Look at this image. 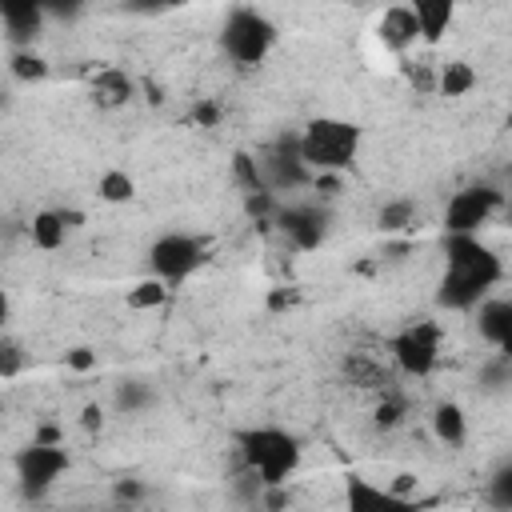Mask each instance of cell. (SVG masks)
I'll list each match as a JSON object with an SVG mask.
<instances>
[{"mask_svg": "<svg viewBox=\"0 0 512 512\" xmlns=\"http://www.w3.org/2000/svg\"><path fill=\"white\" fill-rule=\"evenodd\" d=\"M504 280V260L480 240V232H448L444 236V268L436 280V308L472 312L484 296Z\"/></svg>", "mask_w": 512, "mask_h": 512, "instance_id": "1", "label": "cell"}, {"mask_svg": "<svg viewBox=\"0 0 512 512\" xmlns=\"http://www.w3.org/2000/svg\"><path fill=\"white\" fill-rule=\"evenodd\" d=\"M232 452L240 472L256 488H288V480L304 464V444L296 432L276 424H248L232 432Z\"/></svg>", "mask_w": 512, "mask_h": 512, "instance_id": "2", "label": "cell"}, {"mask_svg": "<svg viewBox=\"0 0 512 512\" xmlns=\"http://www.w3.org/2000/svg\"><path fill=\"white\" fill-rule=\"evenodd\" d=\"M360 148H364V128L344 116H312L296 136V152L312 168V176L348 172L360 160Z\"/></svg>", "mask_w": 512, "mask_h": 512, "instance_id": "3", "label": "cell"}, {"mask_svg": "<svg viewBox=\"0 0 512 512\" xmlns=\"http://www.w3.org/2000/svg\"><path fill=\"white\" fill-rule=\"evenodd\" d=\"M276 40H280V28L272 24L268 12H260L252 4H236L220 24V52L236 68H260L272 56Z\"/></svg>", "mask_w": 512, "mask_h": 512, "instance_id": "4", "label": "cell"}, {"mask_svg": "<svg viewBox=\"0 0 512 512\" xmlns=\"http://www.w3.org/2000/svg\"><path fill=\"white\" fill-rule=\"evenodd\" d=\"M388 356H392L400 376H412V380L432 376L440 356H444V328H440V320L416 316V320L400 324L392 332V340H388Z\"/></svg>", "mask_w": 512, "mask_h": 512, "instance_id": "5", "label": "cell"}, {"mask_svg": "<svg viewBox=\"0 0 512 512\" xmlns=\"http://www.w3.org/2000/svg\"><path fill=\"white\" fill-rule=\"evenodd\" d=\"M212 260V240L204 232H160L148 244V276L164 284H184Z\"/></svg>", "mask_w": 512, "mask_h": 512, "instance_id": "6", "label": "cell"}, {"mask_svg": "<svg viewBox=\"0 0 512 512\" xmlns=\"http://www.w3.org/2000/svg\"><path fill=\"white\" fill-rule=\"evenodd\" d=\"M68 468H72V460H68V452H64L60 440H32V444H24V448L12 456L16 484H20V492H24L28 500H44Z\"/></svg>", "mask_w": 512, "mask_h": 512, "instance_id": "7", "label": "cell"}, {"mask_svg": "<svg viewBox=\"0 0 512 512\" xmlns=\"http://www.w3.org/2000/svg\"><path fill=\"white\" fill-rule=\"evenodd\" d=\"M252 160H256V172H260V180H264V188H268L272 196H280V192H296V188L312 184V168L300 160V152H296V136H280V140L256 148Z\"/></svg>", "mask_w": 512, "mask_h": 512, "instance_id": "8", "label": "cell"}, {"mask_svg": "<svg viewBox=\"0 0 512 512\" xmlns=\"http://www.w3.org/2000/svg\"><path fill=\"white\" fill-rule=\"evenodd\" d=\"M500 192L492 184H468L460 192L448 196L444 208V236L448 232H480L496 212H500Z\"/></svg>", "mask_w": 512, "mask_h": 512, "instance_id": "9", "label": "cell"}, {"mask_svg": "<svg viewBox=\"0 0 512 512\" xmlns=\"http://www.w3.org/2000/svg\"><path fill=\"white\" fill-rule=\"evenodd\" d=\"M80 224H84V212H76V208H40L28 220V236L40 252H60Z\"/></svg>", "mask_w": 512, "mask_h": 512, "instance_id": "10", "label": "cell"}, {"mask_svg": "<svg viewBox=\"0 0 512 512\" xmlns=\"http://www.w3.org/2000/svg\"><path fill=\"white\" fill-rule=\"evenodd\" d=\"M376 40H380L388 52H396V56H408V52L420 44L416 16L408 12L404 0H396V4H388V8L380 12V20H376Z\"/></svg>", "mask_w": 512, "mask_h": 512, "instance_id": "11", "label": "cell"}, {"mask_svg": "<svg viewBox=\"0 0 512 512\" xmlns=\"http://www.w3.org/2000/svg\"><path fill=\"white\" fill-rule=\"evenodd\" d=\"M472 312H476V332L484 344H492V348L512 344V300L508 296H484Z\"/></svg>", "mask_w": 512, "mask_h": 512, "instance_id": "12", "label": "cell"}, {"mask_svg": "<svg viewBox=\"0 0 512 512\" xmlns=\"http://www.w3.org/2000/svg\"><path fill=\"white\" fill-rule=\"evenodd\" d=\"M44 20H48L44 0H0V24L16 40V48L32 44V36L44 28Z\"/></svg>", "mask_w": 512, "mask_h": 512, "instance_id": "13", "label": "cell"}, {"mask_svg": "<svg viewBox=\"0 0 512 512\" xmlns=\"http://www.w3.org/2000/svg\"><path fill=\"white\" fill-rule=\"evenodd\" d=\"M408 12L416 16V28H420V44H440L452 24H456V4L460 0H404Z\"/></svg>", "mask_w": 512, "mask_h": 512, "instance_id": "14", "label": "cell"}, {"mask_svg": "<svg viewBox=\"0 0 512 512\" xmlns=\"http://www.w3.org/2000/svg\"><path fill=\"white\" fill-rule=\"evenodd\" d=\"M280 228H284V236L296 244V248H316L320 240H324V216L316 212V208H308V204H288V208H280Z\"/></svg>", "mask_w": 512, "mask_h": 512, "instance_id": "15", "label": "cell"}, {"mask_svg": "<svg viewBox=\"0 0 512 512\" xmlns=\"http://www.w3.org/2000/svg\"><path fill=\"white\" fill-rule=\"evenodd\" d=\"M344 500H348L352 512H384V508H404V504H408L400 492L376 488L372 480H360V476H352V480L344 484Z\"/></svg>", "mask_w": 512, "mask_h": 512, "instance_id": "16", "label": "cell"}, {"mask_svg": "<svg viewBox=\"0 0 512 512\" xmlns=\"http://www.w3.org/2000/svg\"><path fill=\"white\" fill-rule=\"evenodd\" d=\"M136 96V84H132V76L128 72H120V68H96V76H92V100L100 104V108H120V104H128Z\"/></svg>", "mask_w": 512, "mask_h": 512, "instance_id": "17", "label": "cell"}, {"mask_svg": "<svg viewBox=\"0 0 512 512\" xmlns=\"http://www.w3.org/2000/svg\"><path fill=\"white\" fill-rule=\"evenodd\" d=\"M432 436H436L444 448H460V444L468 440V416H464V408L452 404V400L436 404V408H432Z\"/></svg>", "mask_w": 512, "mask_h": 512, "instance_id": "18", "label": "cell"}, {"mask_svg": "<svg viewBox=\"0 0 512 512\" xmlns=\"http://www.w3.org/2000/svg\"><path fill=\"white\" fill-rule=\"evenodd\" d=\"M472 88H476L472 64H464V60L436 64V92H440V96H468Z\"/></svg>", "mask_w": 512, "mask_h": 512, "instance_id": "19", "label": "cell"}, {"mask_svg": "<svg viewBox=\"0 0 512 512\" xmlns=\"http://www.w3.org/2000/svg\"><path fill=\"white\" fill-rule=\"evenodd\" d=\"M96 196L108 200V204H128L136 196V180L124 168H104L100 180H96Z\"/></svg>", "mask_w": 512, "mask_h": 512, "instance_id": "20", "label": "cell"}, {"mask_svg": "<svg viewBox=\"0 0 512 512\" xmlns=\"http://www.w3.org/2000/svg\"><path fill=\"white\" fill-rule=\"evenodd\" d=\"M8 72H12L16 80H44L52 68H48V60H44L40 52H32V44H20V48L12 52V60H8Z\"/></svg>", "mask_w": 512, "mask_h": 512, "instance_id": "21", "label": "cell"}, {"mask_svg": "<svg viewBox=\"0 0 512 512\" xmlns=\"http://www.w3.org/2000/svg\"><path fill=\"white\" fill-rule=\"evenodd\" d=\"M168 292H172V284H164V280H156V276H144L136 288H128V308H136V312L160 308V304L168 300Z\"/></svg>", "mask_w": 512, "mask_h": 512, "instance_id": "22", "label": "cell"}, {"mask_svg": "<svg viewBox=\"0 0 512 512\" xmlns=\"http://www.w3.org/2000/svg\"><path fill=\"white\" fill-rule=\"evenodd\" d=\"M400 72H404V80H408L416 92H436V64L400 56Z\"/></svg>", "mask_w": 512, "mask_h": 512, "instance_id": "23", "label": "cell"}, {"mask_svg": "<svg viewBox=\"0 0 512 512\" xmlns=\"http://www.w3.org/2000/svg\"><path fill=\"white\" fill-rule=\"evenodd\" d=\"M376 220H380L384 232H400V228H408L416 220V208H412V200H388Z\"/></svg>", "mask_w": 512, "mask_h": 512, "instance_id": "24", "label": "cell"}, {"mask_svg": "<svg viewBox=\"0 0 512 512\" xmlns=\"http://www.w3.org/2000/svg\"><path fill=\"white\" fill-rule=\"evenodd\" d=\"M488 500H492L496 508H512V464H508V460L492 472V480H488Z\"/></svg>", "mask_w": 512, "mask_h": 512, "instance_id": "25", "label": "cell"}, {"mask_svg": "<svg viewBox=\"0 0 512 512\" xmlns=\"http://www.w3.org/2000/svg\"><path fill=\"white\" fill-rule=\"evenodd\" d=\"M148 400H152V392H148L144 384H136V380L116 388V408H124V412H136V408H144Z\"/></svg>", "mask_w": 512, "mask_h": 512, "instance_id": "26", "label": "cell"}, {"mask_svg": "<svg viewBox=\"0 0 512 512\" xmlns=\"http://www.w3.org/2000/svg\"><path fill=\"white\" fill-rule=\"evenodd\" d=\"M20 364H24L20 344H16V340H4V332H0V376H16Z\"/></svg>", "mask_w": 512, "mask_h": 512, "instance_id": "27", "label": "cell"}, {"mask_svg": "<svg viewBox=\"0 0 512 512\" xmlns=\"http://www.w3.org/2000/svg\"><path fill=\"white\" fill-rule=\"evenodd\" d=\"M80 4L84 0H44L48 16H72V12H80Z\"/></svg>", "mask_w": 512, "mask_h": 512, "instance_id": "28", "label": "cell"}, {"mask_svg": "<svg viewBox=\"0 0 512 512\" xmlns=\"http://www.w3.org/2000/svg\"><path fill=\"white\" fill-rule=\"evenodd\" d=\"M376 420H380L384 428H392V424L400 420V400H388V404H380V408H376Z\"/></svg>", "mask_w": 512, "mask_h": 512, "instance_id": "29", "label": "cell"}, {"mask_svg": "<svg viewBox=\"0 0 512 512\" xmlns=\"http://www.w3.org/2000/svg\"><path fill=\"white\" fill-rule=\"evenodd\" d=\"M8 320H12V296H8V288L0 284V332L8 328Z\"/></svg>", "mask_w": 512, "mask_h": 512, "instance_id": "30", "label": "cell"}, {"mask_svg": "<svg viewBox=\"0 0 512 512\" xmlns=\"http://www.w3.org/2000/svg\"><path fill=\"white\" fill-rule=\"evenodd\" d=\"M168 4H176V0H132V8H140V12H156V8H168Z\"/></svg>", "mask_w": 512, "mask_h": 512, "instance_id": "31", "label": "cell"}, {"mask_svg": "<svg viewBox=\"0 0 512 512\" xmlns=\"http://www.w3.org/2000/svg\"><path fill=\"white\" fill-rule=\"evenodd\" d=\"M140 492H144L140 484H116V496H120V500H136Z\"/></svg>", "mask_w": 512, "mask_h": 512, "instance_id": "32", "label": "cell"}, {"mask_svg": "<svg viewBox=\"0 0 512 512\" xmlns=\"http://www.w3.org/2000/svg\"><path fill=\"white\" fill-rule=\"evenodd\" d=\"M72 364H76V368H88V364H92V356H88V352H84V348H80V352H76V356H72Z\"/></svg>", "mask_w": 512, "mask_h": 512, "instance_id": "33", "label": "cell"}]
</instances>
